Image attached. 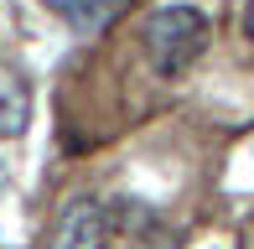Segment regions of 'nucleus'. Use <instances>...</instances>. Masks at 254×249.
<instances>
[{"instance_id": "2", "label": "nucleus", "mask_w": 254, "mask_h": 249, "mask_svg": "<svg viewBox=\"0 0 254 249\" xmlns=\"http://www.w3.org/2000/svg\"><path fill=\"white\" fill-rule=\"evenodd\" d=\"M109 244V213L99 202H78L63 218V234H57V249H104Z\"/></svg>"}, {"instance_id": "5", "label": "nucleus", "mask_w": 254, "mask_h": 249, "mask_svg": "<svg viewBox=\"0 0 254 249\" xmlns=\"http://www.w3.org/2000/svg\"><path fill=\"white\" fill-rule=\"evenodd\" d=\"M244 37L254 42V0H249V5H244Z\"/></svg>"}, {"instance_id": "4", "label": "nucleus", "mask_w": 254, "mask_h": 249, "mask_svg": "<svg viewBox=\"0 0 254 249\" xmlns=\"http://www.w3.org/2000/svg\"><path fill=\"white\" fill-rule=\"evenodd\" d=\"M26 124V88L21 78H0V135H16Z\"/></svg>"}, {"instance_id": "3", "label": "nucleus", "mask_w": 254, "mask_h": 249, "mask_svg": "<svg viewBox=\"0 0 254 249\" xmlns=\"http://www.w3.org/2000/svg\"><path fill=\"white\" fill-rule=\"evenodd\" d=\"M47 5H52L73 31H83V37H99V31L114 21V0H47Z\"/></svg>"}, {"instance_id": "1", "label": "nucleus", "mask_w": 254, "mask_h": 249, "mask_svg": "<svg viewBox=\"0 0 254 249\" xmlns=\"http://www.w3.org/2000/svg\"><path fill=\"white\" fill-rule=\"evenodd\" d=\"M207 47V16L197 5H161L145 21V58L161 78H182Z\"/></svg>"}]
</instances>
